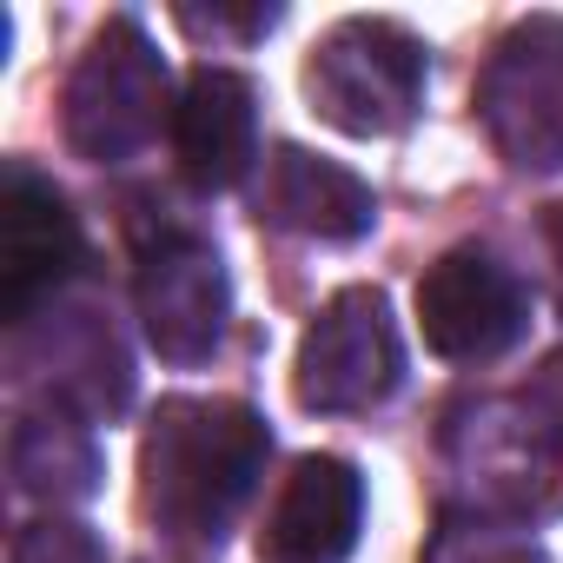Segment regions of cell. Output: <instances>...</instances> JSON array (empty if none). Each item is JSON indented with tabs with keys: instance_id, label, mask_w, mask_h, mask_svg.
<instances>
[{
	"instance_id": "6da1fadb",
	"label": "cell",
	"mask_w": 563,
	"mask_h": 563,
	"mask_svg": "<svg viewBox=\"0 0 563 563\" xmlns=\"http://www.w3.org/2000/svg\"><path fill=\"white\" fill-rule=\"evenodd\" d=\"M272 457V431L239 398H166L140 444V504L179 543H212L239 523Z\"/></svg>"
},
{
	"instance_id": "7a4b0ae2",
	"label": "cell",
	"mask_w": 563,
	"mask_h": 563,
	"mask_svg": "<svg viewBox=\"0 0 563 563\" xmlns=\"http://www.w3.org/2000/svg\"><path fill=\"white\" fill-rule=\"evenodd\" d=\"M444 457L471 484L477 510L537 523L563 510V352H550L517 391L471 398L444 418Z\"/></svg>"
},
{
	"instance_id": "3957f363",
	"label": "cell",
	"mask_w": 563,
	"mask_h": 563,
	"mask_svg": "<svg viewBox=\"0 0 563 563\" xmlns=\"http://www.w3.org/2000/svg\"><path fill=\"white\" fill-rule=\"evenodd\" d=\"M166 93H173V74L159 47L133 14H113L67 80V146L93 166H120L146 153L159 126L179 113Z\"/></svg>"
},
{
	"instance_id": "277c9868",
	"label": "cell",
	"mask_w": 563,
	"mask_h": 563,
	"mask_svg": "<svg viewBox=\"0 0 563 563\" xmlns=\"http://www.w3.org/2000/svg\"><path fill=\"white\" fill-rule=\"evenodd\" d=\"M306 100L352 140L405 133L424 107V41L398 21H339L306 60Z\"/></svg>"
},
{
	"instance_id": "5b68a950",
	"label": "cell",
	"mask_w": 563,
	"mask_h": 563,
	"mask_svg": "<svg viewBox=\"0 0 563 563\" xmlns=\"http://www.w3.org/2000/svg\"><path fill=\"white\" fill-rule=\"evenodd\" d=\"M477 120L517 173H563V21L530 14L517 21L484 80H477Z\"/></svg>"
},
{
	"instance_id": "8992f818",
	"label": "cell",
	"mask_w": 563,
	"mask_h": 563,
	"mask_svg": "<svg viewBox=\"0 0 563 563\" xmlns=\"http://www.w3.org/2000/svg\"><path fill=\"white\" fill-rule=\"evenodd\" d=\"M405 378V345L391 325L385 292L372 286H345L339 299L319 306V319L299 339L292 358V391L306 411H372L398 391Z\"/></svg>"
},
{
	"instance_id": "52a82bcc",
	"label": "cell",
	"mask_w": 563,
	"mask_h": 563,
	"mask_svg": "<svg viewBox=\"0 0 563 563\" xmlns=\"http://www.w3.org/2000/svg\"><path fill=\"white\" fill-rule=\"evenodd\" d=\"M133 299L146 345L166 365H206L232 319V278L199 232H159L153 245H140Z\"/></svg>"
},
{
	"instance_id": "ba28073f",
	"label": "cell",
	"mask_w": 563,
	"mask_h": 563,
	"mask_svg": "<svg viewBox=\"0 0 563 563\" xmlns=\"http://www.w3.org/2000/svg\"><path fill=\"white\" fill-rule=\"evenodd\" d=\"M80 272V219L60 199V186L34 166L0 173V319L14 332L34 325L60 286Z\"/></svg>"
},
{
	"instance_id": "9c48e42d",
	"label": "cell",
	"mask_w": 563,
	"mask_h": 563,
	"mask_svg": "<svg viewBox=\"0 0 563 563\" xmlns=\"http://www.w3.org/2000/svg\"><path fill=\"white\" fill-rule=\"evenodd\" d=\"M418 325L438 358L490 365L530 332V299L510 265H497L477 245H457L418 278Z\"/></svg>"
},
{
	"instance_id": "30bf717a",
	"label": "cell",
	"mask_w": 563,
	"mask_h": 563,
	"mask_svg": "<svg viewBox=\"0 0 563 563\" xmlns=\"http://www.w3.org/2000/svg\"><path fill=\"white\" fill-rule=\"evenodd\" d=\"M365 530V477L345 457H299L258 523V563H345Z\"/></svg>"
},
{
	"instance_id": "8fae6325",
	"label": "cell",
	"mask_w": 563,
	"mask_h": 563,
	"mask_svg": "<svg viewBox=\"0 0 563 563\" xmlns=\"http://www.w3.org/2000/svg\"><path fill=\"white\" fill-rule=\"evenodd\" d=\"M173 159L192 192H232L258 159V93L232 67H192L173 113Z\"/></svg>"
},
{
	"instance_id": "7c38bea8",
	"label": "cell",
	"mask_w": 563,
	"mask_h": 563,
	"mask_svg": "<svg viewBox=\"0 0 563 563\" xmlns=\"http://www.w3.org/2000/svg\"><path fill=\"white\" fill-rule=\"evenodd\" d=\"M258 219H272L278 232H299V239L345 245V239H365L372 232L378 199L339 159H319L306 146H272L265 179H258Z\"/></svg>"
},
{
	"instance_id": "4fadbf2b",
	"label": "cell",
	"mask_w": 563,
	"mask_h": 563,
	"mask_svg": "<svg viewBox=\"0 0 563 563\" xmlns=\"http://www.w3.org/2000/svg\"><path fill=\"white\" fill-rule=\"evenodd\" d=\"M41 319H47L41 358L54 365V372H47V405H67V411H80L87 424H93V418H120L126 398H133V358H126L113 319H107L93 299H80V306H60V299H54Z\"/></svg>"
},
{
	"instance_id": "5bb4252c",
	"label": "cell",
	"mask_w": 563,
	"mask_h": 563,
	"mask_svg": "<svg viewBox=\"0 0 563 563\" xmlns=\"http://www.w3.org/2000/svg\"><path fill=\"white\" fill-rule=\"evenodd\" d=\"M8 471H14L21 497H34L47 510H67V504H87L100 490V444H93V431H87L80 411L34 405V411L14 418Z\"/></svg>"
},
{
	"instance_id": "9a60e30c",
	"label": "cell",
	"mask_w": 563,
	"mask_h": 563,
	"mask_svg": "<svg viewBox=\"0 0 563 563\" xmlns=\"http://www.w3.org/2000/svg\"><path fill=\"white\" fill-rule=\"evenodd\" d=\"M418 563H550V556L530 537V523L477 510V504H444Z\"/></svg>"
},
{
	"instance_id": "2e32d148",
	"label": "cell",
	"mask_w": 563,
	"mask_h": 563,
	"mask_svg": "<svg viewBox=\"0 0 563 563\" xmlns=\"http://www.w3.org/2000/svg\"><path fill=\"white\" fill-rule=\"evenodd\" d=\"M14 563H107V543H100L87 523L47 510V517L21 523V537H14Z\"/></svg>"
},
{
	"instance_id": "e0dca14e",
	"label": "cell",
	"mask_w": 563,
	"mask_h": 563,
	"mask_svg": "<svg viewBox=\"0 0 563 563\" xmlns=\"http://www.w3.org/2000/svg\"><path fill=\"white\" fill-rule=\"evenodd\" d=\"M179 27L186 34H239V41H258L278 27V8H179Z\"/></svg>"
},
{
	"instance_id": "ac0fdd59",
	"label": "cell",
	"mask_w": 563,
	"mask_h": 563,
	"mask_svg": "<svg viewBox=\"0 0 563 563\" xmlns=\"http://www.w3.org/2000/svg\"><path fill=\"white\" fill-rule=\"evenodd\" d=\"M543 245H550V278H556V306H563V199L543 212Z\"/></svg>"
}]
</instances>
